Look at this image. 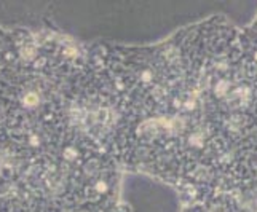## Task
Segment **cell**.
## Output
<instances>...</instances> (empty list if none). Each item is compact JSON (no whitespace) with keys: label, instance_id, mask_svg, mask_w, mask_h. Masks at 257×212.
Returning <instances> with one entry per match:
<instances>
[{"label":"cell","instance_id":"obj_1","mask_svg":"<svg viewBox=\"0 0 257 212\" xmlns=\"http://www.w3.org/2000/svg\"><path fill=\"white\" fill-rule=\"evenodd\" d=\"M93 102L123 172L171 187L181 202L257 204V51L214 15L154 43L88 42Z\"/></svg>","mask_w":257,"mask_h":212},{"label":"cell","instance_id":"obj_2","mask_svg":"<svg viewBox=\"0 0 257 212\" xmlns=\"http://www.w3.org/2000/svg\"><path fill=\"white\" fill-rule=\"evenodd\" d=\"M88 42L0 23V169L77 204L125 202L123 172L85 101Z\"/></svg>","mask_w":257,"mask_h":212},{"label":"cell","instance_id":"obj_3","mask_svg":"<svg viewBox=\"0 0 257 212\" xmlns=\"http://www.w3.org/2000/svg\"><path fill=\"white\" fill-rule=\"evenodd\" d=\"M0 212H131L125 202L110 206L77 204L0 169Z\"/></svg>","mask_w":257,"mask_h":212},{"label":"cell","instance_id":"obj_4","mask_svg":"<svg viewBox=\"0 0 257 212\" xmlns=\"http://www.w3.org/2000/svg\"><path fill=\"white\" fill-rule=\"evenodd\" d=\"M179 212H257V204L233 196H214L200 201L181 202Z\"/></svg>","mask_w":257,"mask_h":212},{"label":"cell","instance_id":"obj_5","mask_svg":"<svg viewBox=\"0 0 257 212\" xmlns=\"http://www.w3.org/2000/svg\"><path fill=\"white\" fill-rule=\"evenodd\" d=\"M246 35H247V39H249V42L252 43V47L255 48L257 51V15L254 20L246 26V28H243Z\"/></svg>","mask_w":257,"mask_h":212}]
</instances>
